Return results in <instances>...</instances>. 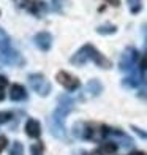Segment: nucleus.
I'll return each instance as SVG.
<instances>
[{
	"label": "nucleus",
	"instance_id": "f257e3e1",
	"mask_svg": "<svg viewBox=\"0 0 147 155\" xmlns=\"http://www.w3.org/2000/svg\"><path fill=\"white\" fill-rule=\"evenodd\" d=\"M86 49H87L89 60H92V62L95 63V65H98L100 68H104V70H108V68L113 67V63H111V60L104 57V55H103L100 51H98V49H96L93 45L87 43V45H86Z\"/></svg>",
	"mask_w": 147,
	"mask_h": 155
},
{
	"label": "nucleus",
	"instance_id": "f03ea898",
	"mask_svg": "<svg viewBox=\"0 0 147 155\" xmlns=\"http://www.w3.org/2000/svg\"><path fill=\"white\" fill-rule=\"evenodd\" d=\"M29 82H30V86L32 89L35 90L37 94H40L41 97H44L49 94V90H51V84H49L46 79H44V76L43 74H30L29 76Z\"/></svg>",
	"mask_w": 147,
	"mask_h": 155
},
{
	"label": "nucleus",
	"instance_id": "7ed1b4c3",
	"mask_svg": "<svg viewBox=\"0 0 147 155\" xmlns=\"http://www.w3.org/2000/svg\"><path fill=\"white\" fill-rule=\"evenodd\" d=\"M55 79H57V82L60 84L62 87H65L67 90H70V92H73V90H76L81 86V82H79L78 78L73 76V74H70V73H67V71H59L57 76H55Z\"/></svg>",
	"mask_w": 147,
	"mask_h": 155
},
{
	"label": "nucleus",
	"instance_id": "20e7f679",
	"mask_svg": "<svg viewBox=\"0 0 147 155\" xmlns=\"http://www.w3.org/2000/svg\"><path fill=\"white\" fill-rule=\"evenodd\" d=\"M33 41L41 51H49L51 46H52V35L49 32H38L33 37Z\"/></svg>",
	"mask_w": 147,
	"mask_h": 155
},
{
	"label": "nucleus",
	"instance_id": "39448f33",
	"mask_svg": "<svg viewBox=\"0 0 147 155\" xmlns=\"http://www.w3.org/2000/svg\"><path fill=\"white\" fill-rule=\"evenodd\" d=\"M138 51L136 49H128L127 52L122 55V60H120V70H130L133 67V63L136 62L138 59Z\"/></svg>",
	"mask_w": 147,
	"mask_h": 155
},
{
	"label": "nucleus",
	"instance_id": "423d86ee",
	"mask_svg": "<svg viewBox=\"0 0 147 155\" xmlns=\"http://www.w3.org/2000/svg\"><path fill=\"white\" fill-rule=\"evenodd\" d=\"M10 98L13 101H22L27 98V90L21 84H11L10 87Z\"/></svg>",
	"mask_w": 147,
	"mask_h": 155
},
{
	"label": "nucleus",
	"instance_id": "0eeeda50",
	"mask_svg": "<svg viewBox=\"0 0 147 155\" xmlns=\"http://www.w3.org/2000/svg\"><path fill=\"white\" fill-rule=\"evenodd\" d=\"M25 133L30 138H40L41 135V125L37 119H29L25 122Z\"/></svg>",
	"mask_w": 147,
	"mask_h": 155
},
{
	"label": "nucleus",
	"instance_id": "6e6552de",
	"mask_svg": "<svg viewBox=\"0 0 147 155\" xmlns=\"http://www.w3.org/2000/svg\"><path fill=\"white\" fill-rule=\"evenodd\" d=\"M101 90H103V86H101V82L98 81V79L89 81V84H87V92L89 94H92L93 97H96V95L101 94Z\"/></svg>",
	"mask_w": 147,
	"mask_h": 155
},
{
	"label": "nucleus",
	"instance_id": "1a4fd4ad",
	"mask_svg": "<svg viewBox=\"0 0 147 155\" xmlns=\"http://www.w3.org/2000/svg\"><path fill=\"white\" fill-rule=\"evenodd\" d=\"M98 150H100L103 155H113V153L117 152V144L108 141V143H103L100 147H98Z\"/></svg>",
	"mask_w": 147,
	"mask_h": 155
},
{
	"label": "nucleus",
	"instance_id": "9d476101",
	"mask_svg": "<svg viewBox=\"0 0 147 155\" xmlns=\"http://www.w3.org/2000/svg\"><path fill=\"white\" fill-rule=\"evenodd\" d=\"M96 32L100 35H113V33L117 32V27L113 25V24H104V25H98Z\"/></svg>",
	"mask_w": 147,
	"mask_h": 155
},
{
	"label": "nucleus",
	"instance_id": "9b49d317",
	"mask_svg": "<svg viewBox=\"0 0 147 155\" xmlns=\"http://www.w3.org/2000/svg\"><path fill=\"white\" fill-rule=\"evenodd\" d=\"M131 15H138L142 10V0H127Z\"/></svg>",
	"mask_w": 147,
	"mask_h": 155
},
{
	"label": "nucleus",
	"instance_id": "f8f14e48",
	"mask_svg": "<svg viewBox=\"0 0 147 155\" xmlns=\"http://www.w3.org/2000/svg\"><path fill=\"white\" fill-rule=\"evenodd\" d=\"M24 153V147L21 143H13L11 144V150H10V155H22Z\"/></svg>",
	"mask_w": 147,
	"mask_h": 155
},
{
	"label": "nucleus",
	"instance_id": "ddd939ff",
	"mask_svg": "<svg viewBox=\"0 0 147 155\" xmlns=\"http://www.w3.org/2000/svg\"><path fill=\"white\" fill-rule=\"evenodd\" d=\"M43 150H44L43 143H37V144H33V146H32V149H30L32 155H43Z\"/></svg>",
	"mask_w": 147,
	"mask_h": 155
},
{
	"label": "nucleus",
	"instance_id": "4468645a",
	"mask_svg": "<svg viewBox=\"0 0 147 155\" xmlns=\"http://www.w3.org/2000/svg\"><path fill=\"white\" fill-rule=\"evenodd\" d=\"M11 117H13V114L10 111H0V125L5 124V122H8Z\"/></svg>",
	"mask_w": 147,
	"mask_h": 155
},
{
	"label": "nucleus",
	"instance_id": "2eb2a0df",
	"mask_svg": "<svg viewBox=\"0 0 147 155\" xmlns=\"http://www.w3.org/2000/svg\"><path fill=\"white\" fill-rule=\"evenodd\" d=\"M131 130L136 131V135H139L142 139H147V131H144V130H141V128H138L136 125H131Z\"/></svg>",
	"mask_w": 147,
	"mask_h": 155
},
{
	"label": "nucleus",
	"instance_id": "dca6fc26",
	"mask_svg": "<svg viewBox=\"0 0 147 155\" xmlns=\"http://www.w3.org/2000/svg\"><path fill=\"white\" fill-rule=\"evenodd\" d=\"M6 144H8V139H6L5 136H0V153L3 152V149L6 147Z\"/></svg>",
	"mask_w": 147,
	"mask_h": 155
},
{
	"label": "nucleus",
	"instance_id": "f3484780",
	"mask_svg": "<svg viewBox=\"0 0 147 155\" xmlns=\"http://www.w3.org/2000/svg\"><path fill=\"white\" fill-rule=\"evenodd\" d=\"M6 86H8V79H6L5 76L0 74V89H3V87H6Z\"/></svg>",
	"mask_w": 147,
	"mask_h": 155
},
{
	"label": "nucleus",
	"instance_id": "a211bd4d",
	"mask_svg": "<svg viewBox=\"0 0 147 155\" xmlns=\"http://www.w3.org/2000/svg\"><path fill=\"white\" fill-rule=\"evenodd\" d=\"M141 68L142 70H147V52L142 55V59H141Z\"/></svg>",
	"mask_w": 147,
	"mask_h": 155
},
{
	"label": "nucleus",
	"instance_id": "6ab92c4d",
	"mask_svg": "<svg viewBox=\"0 0 147 155\" xmlns=\"http://www.w3.org/2000/svg\"><path fill=\"white\" fill-rule=\"evenodd\" d=\"M108 5H113V6H120V0H104Z\"/></svg>",
	"mask_w": 147,
	"mask_h": 155
},
{
	"label": "nucleus",
	"instance_id": "aec40b11",
	"mask_svg": "<svg viewBox=\"0 0 147 155\" xmlns=\"http://www.w3.org/2000/svg\"><path fill=\"white\" fill-rule=\"evenodd\" d=\"M130 155H147L145 152H142V150H133Z\"/></svg>",
	"mask_w": 147,
	"mask_h": 155
},
{
	"label": "nucleus",
	"instance_id": "412c9836",
	"mask_svg": "<svg viewBox=\"0 0 147 155\" xmlns=\"http://www.w3.org/2000/svg\"><path fill=\"white\" fill-rule=\"evenodd\" d=\"M142 32H144V38H145V43H147V24L142 25Z\"/></svg>",
	"mask_w": 147,
	"mask_h": 155
},
{
	"label": "nucleus",
	"instance_id": "4be33fe9",
	"mask_svg": "<svg viewBox=\"0 0 147 155\" xmlns=\"http://www.w3.org/2000/svg\"><path fill=\"white\" fill-rule=\"evenodd\" d=\"M84 155H103V153L96 149V150H93V152H90V153H84Z\"/></svg>",
	"mask_w": 147,
	"mask_h": 155
},
{
	"label": "nucleus",
	"instance_id": "5701e85b",
	"mask_svg": "<svg viewBox=\"0 0 147 155\" xmlns=\"http://www.w3.org/2000/svg\"><path fill=\"white\" fill-rule=\"evenodd\" d=\"M5 98V94H3V89H0V101Z\"/></svg>",
	"mask_w": 147,
	"mask_h": 155
},
{
	"label": "nucleus",
	"instance_id": "b1692460",
	"mask_svg": "<svg viewBox=\"0 0 147 155\" xmlns=\"http://www.w3.org/2000/svg\"><path fill=\"white\" fill-rule=\"evenodd\" d=\"M30 2H33V0H30Z\"/></svg>",
	"mask_w": 147,
	"mask_h": 155
}]
</instances>
